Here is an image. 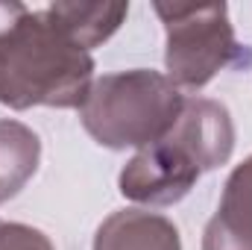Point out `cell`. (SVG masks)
<instances>
[{
  "instance_id": "obj_1",
  "label": "cell",
  "mask_w": 252,
  "mask_h": 250,
  "mask_svg": "<svg viewBox=\"0 0 252 250\" xmlns=\"http://www.w3.org/2000/svg\"><path fill=\"white\" fill-rule=\"evenodd\" d=\"M94 83V56L70 39L50 3L0 0V103L79 109Z\"/></svg>"
},
{
  "instance_id": "obj_2",
  "label": "cell",
  "mask_w": 252,
  "mask_h": 250,
  "mask_svg": "<svg viewBox=\"0 0 252 250\" xmlns=\"http://www.w3.org/2000/svg\"><path fill=\"white\" fill-rule=\"evenodd\" d=\"M235 153L232 112L211 97H185L176 126L156 144L138 150L124 165L118 188L126 200L144 206H173L196 180Z\"/></svg>"
},
{
  "instance_id": "obj_3",
  "label": "cell",
  "mask_w": 252,
  "mask_h": 250,
  "mask_svg": "<svg viewBox=\"0 0 252 250\" xmlns=\"http://www.w3.org/2000/svg\"><path fill=\"white\" fill-rule=\"evenodd\" d=\"M182 106L185 97L167 74L132 68L103 74L91 83V91L79 106V121L100 147L144 150L176 126Z\"/></svg>"
},
{
  "instance_id": "obj_4",
  "label": "cell",
  "mask_w": 252,
  "mask_h": 250,
  "mask_svg": "<svg viewBox=\"0 0 252 250\" xmlns=\"http://www.w3.org/2000/svg\"><path fill=\"white\" fill-rule=\"evenodd\" d=\"M153 9L164 24V68L176 88H205L220 71L241 62L244 44L226 3H156Z\"/></svg>"
},
{
  "instance_id": "obj_5",
  "label": "cell",
  "mask_w": 252,
  "mask_h": 250,
  "mask_svg": "<svg viewBox=\"0 0 252 250\" xmlns=\"http://www.w3.org/2000/svg\"><path fill=\"white\" fill-rule=\"evenodd\" d=\"M202 250H252V156L226 177L220 206L202 230Z\"/></svg>"
},
{
  "instance_id": "obj_6",
  "label": "cell",
  "mask_w": 252,
  "mask_h": 250,
  "mask_svg": "<svg viewBox=\"0 0 252 250\" xmlns=\"http://www.w3.org/2000/svg\"><path fill=\"white\" fill-rule=\"evenodd\" d=\"M91 250H182L179 227L150 209H118L94 233Z\"/></svg>"
},
{
  "instance_id": "obj_7",
  "label": "cell",
  "mask_w": 252,
  "mask_h": 250,
  "mask_svg": "<svg viewBox=\"0 0 252 250\" xmlns=\"http://www.w3.org/2000/svg\"><path fill=\"white\" fill-rule=\"evenodd\" d=\"M41 162V138L21 121H0V206L21 194Z\"/></svg>"
},
{
  "instance_id": "obj_8",
  "label": "cell",
  "mask_w": 252,
  "mask_h": 250,
  "mask_svg": "<svg viewBox=\"0 0 252 250\" xmlns=\"http://www.w3.org/2000/svg\"><path fill=\"white\" fill-rule=\"evenodd\" d=\"M53 15L59 18L64 30L76 44L88 53L109 42L129 15V3H79V0H59L50 3Z\"/></svg>"
},
{
  "instance_id": "obj_9",
  "label": "cell",
  "mask_w": 252,
  "mask_h": 250,
  "mask_svg": "<svg viewBox=\"0 0 252 250\" xmlns=\"http://www.w3.org/2000/svg\"><path fill=\"white\" fill-rule=\"evenodd\" d=\"M0 250H56L50 236L38 227L18 224V221H0Z\"/></svg>"
}]
</instances>
